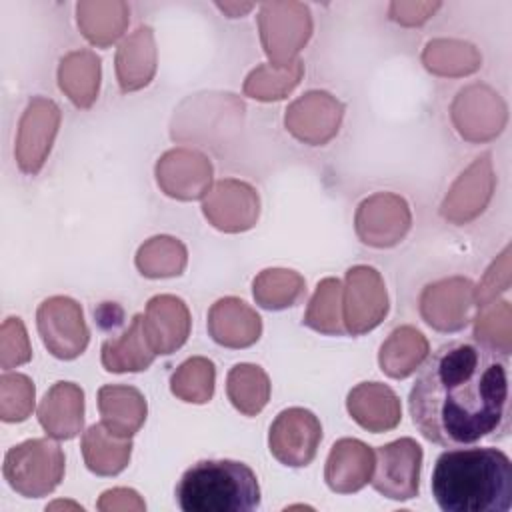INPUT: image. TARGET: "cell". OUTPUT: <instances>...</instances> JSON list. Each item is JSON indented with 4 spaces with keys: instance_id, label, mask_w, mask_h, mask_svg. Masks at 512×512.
I'll list each match as a JSON object with an SVG mask.
<instances>
[{
    "instance_id": "cell-42",
    "label": "cell",
    "mask_w": 512,
    "mask_h": 512,
    "mask_svg": "<svg viewBox=\"0 0 512 512\" xmlns=\"http://www.w3.org/2000/svg\"><path fill=\"white\" fill-rule=\"evenodd\" d=\"M98 510L102 512H116V510H136L142 512L146 508L144 500L140 498V494L132 488H112L106 490L96 504Z\"/></svg>"
},
{
    "instance_id": "cell-12",
    "label": "cell",
    "mask_w": 512,
    "mask_h": 512,
    "mask_svg": "<svg viewBox=\"0 0 512 512\" xmlns=\"http://www.w3.org/2000/svg\"><path fill=\"white\" fill-rule=\"evenodd\" d=\"M450 116L464 140L488 142L496 138L506 124V104L490 86L470 84L456 94Z\"/></svg>"
},
{
    "instance_id": "cell-18",
    "label": "cell",
    "mask_w": 512,
    "mask_h": 512,
    "mask_svg": "<svg viewBox=\"0 0 512 512\" xmlns=\"http://www.w3.org/2000/svg\"><path fill=\"white\" fill-rule=\"evenodd\" d=\"M190 326L192 318L186 302L172 294L150 298L142 314V328L156 356H166L182 348L190 336Z\"/></svg>"
},
{
    "instance_id": "cell-9",
    "label": "cell",
    "mask_w": 512,
    "mask_h": 512,
    "mask_svg": "<svg viewBox=\"0 0 512 512\" xmlns=\"http://www.w3.org/2000/svg\"><path fill=\"white\" fill-rule=\"evenodd\" d=\"M422 468V448L414 438H398L376 450L372 486L390 500H410L418 496Z\"/></svg>"
},
{
    "instance_id": "cell-36",
    "label": "cell",
    "mask_w": 512,
    "mask_h": 512,
    "mask_svg": "<svg viewBox=\"0 0 512 512\" xmlns=\"http://www.w3.org/2000/svg\"><path fill=\"white\" fill-rule=\"evenodd\" d=\"M304 74V64L302 60H294L288 66L276 68L272 64H260L256 66L244 80V94L262 100V102H272V100H282L286 98L302 80Z\"/></svg>"
},
{
    "instance_id": "cell-32",
    "label": "cell",
    "mask_w": 512,
    "mask_h": 512,
    "mask_svg": "<svg viewBox=\"0 0 512 512\" xmlns=\"http://www.w3.org/2000/svg\"><path fill=\"white\" fill-rule=\"evenodd\" d=\"M306 292V280L288 268H266L252 282V294L258 306L266 310H284L294 306Z\"/></svg>"
},
{
    "instance_id": "cell-43",
    "label": "cell",
    "mask_w": 512,
    "mask_h": 512,
    "mask_svg": "<svg viewBox=\"0 0 512 512\" xmlns=\"http://www.w3.org/2000/svg\"><path fill=\"white\" fill-rule=\"evenodd\" d=\"M222 12H226L230 18H238V16H244L246 12H250L254 8V4L250 2H218L216 4Z\"/></svg>"
},
{
    "instance_id": "cell-35",
    "label": "cell",
    "mask_w": 512,
    "mask_h": 512,
    "mask_svg": "<svg viewBox=\"0 0 512 512\" xmlns=\"http://www.w3.org/2000/svg\"><path fill=\"white\" fill-rule=\"evenodd\" d=\"M474 338L480 346L508 358L512 352V308L508 300H490L478 306L474 318Z\"/></svg>"
},
{
    "instance_id": "cell-1",
    "label": "cell",
    "mask_w": 512,
    "mask_h": 512,
    "mask_svg": "<svg viewBox=\"0 0 512 512\" xmlns=\"http://www.w3.org/2000/svg\"><path fill=\"white\" fill-rule=\"evenodd\" d=\"M418 432L440 446H470L508 428L506 358L478 342L454 340L434 350L408 396Z\"/></svg>"
},
{
    "instance_id": "cell-29",
    "label": "cell",
    "mask_w": 512,
    "mask_h": 512,
    "mask_svg": "<svg viewBox=\"0 0 512 512\" xmlns=\"http://www.w3.org/2000/svg\"><path fill=\"white\" fill-rule=\"evenodd\" d=\"M80 448L90 472L96 476H116L130 462L132 440L110 434L102 424H92L82 434Z\"/></svg>"
},
{
    "instance_id": "cell-3",
    "label": "cell",
    "mask_w": 512,
    "mask_h": 512,
    "mask_svg": "<svg viewBox=\"0 0 512 512\" xmlns=\"http://www.w3.org/2000/svg\"><path fill=\"white\" fill-rule=\"evenodd\" d=\"M184 512H250L260 506L254 470L238 460H200L176 484Z\"/></svg>"
},
{
    "instance_id": "cell-2",
    "label": "cell",
    "mask_w": 512,
    "mask_h": 512,
    "mask_svg": "<svg viewBox=\"0 0 512 512\" xmlns=\"http://www.w3.org/2000/svg\"><path fill=\"white\" fill-rule=\"evenodd\" d=\"M432 496L442 512H506L512 506V462L490 446H458L438 456Z\"/></svg>"
},
{
    "instance_id": "cell-16",
    "label": "cell",
    "mask_w": 512,
    "mask_h": 512,
    "mask_svg": "<svg viewBox=\"0 0 512 512\" xmlns=\"http://www.w3.org/2000/svg\"><path fill=\"white\" fill-rule=\"evenodd\" d=\"M490 158L492 156L484 152L456 178L440 206L442 218L460 226L472 222L486 210L496 186Z\"/></svg>"
},
{
    "instance_id": "cell-14",
    "label": "cell",
    "mask_w": 512,
    "mask_h": 512,
    "mask_svg": "<svg viewBox=\"0 0 512 512\" xmlns=\"http://www.w3.org/2000/svg\"><path fill=\"white\" fill-rule=\"evenodd\" d=\"M202 212L214 228L236 234L256 224L260 198L248 182L224 178L214 182L202 198Z\"/></svg>"
},
{
    "instance_id": "cell-15",
    "label": "cell",
    "mask_w": 512,
    "mask_h": 512,
    "mask_svg": "<svg viewBox=\"0 0 512 512\" xmlns=\"http://www.w3.org/2000/svg\"><path fill=\"white\" fill-rule=\"evenodd\" d=\"M474 284L452 276L428 284L420 294V314L438 332H458L472 320Z\"/></svg>"
},
{
    "instance_id": "cell-41",
    "label": "cell",
    "mask_w": 512,
    "mask_h": 512,
    "mask_svg": "<svg viewBox=\"0 0 512 512\" xmlns=\"http://www.w3.org/2000/svg\"><path fill=\"white\" fill-rule=\"evenodd\" d=\"M438 8H440V2H392L388 12H390V18L402 26H420Z\"/></svg>"
},
{
    "instance_id": "cell-34",
    "label": "cell",
    "mask_w": 512,
    "mask_h": 512,
    "mask_svg": "<svg viewBox=\"0 0 512 512\" xmlns=\"http://www.w3.org/2000/svg\"><path fill=\"white\" fill-rule=\"evenodd\" d=\"M302 324L326 336L346 334L342 320V284L338 278H324L318 282Z\"/></svg>"
},
{
    "instance_id": "cell-26",
    "label": "cell",
    "mask_w": 512,
    "mask_h": 512,
    "mask_svg": "<svg viewBox=\"0 0 512 512\" xmlns=\"http://www.w3.org/2000/svg\"><path fill=\"white\" fill-rule=\"evenodd\" d=\"M430 354L426 336L414 326H400L390 332L378 352L380 370L396 380L414 374Z\"/></svg>"
},
{
    "instance_id": "cell-31",
    "label": "cell",
    "mask_w": 512,
    "mask_h": 512,
    "mask_svg": "<svg viewBox=\"0 0 512 512\" xmlns=\"http://www.w3.org/2000/svg\"><path fill=\"white\" fill-rule=\"evenodd\" d=\"M226 394L244 416H256L270 400V378L258 364H236L226 376Z\"/></svg>"
},
{
    "instance_id": "cell-24",
    "label": "cell",
    "mask_w": 512,
    "mask_h": 512,
    "mask_svg": "<svg viewBox=\"0 0 512 512\" xmlns=\"http://www.w3.org/2000/svg\"><path fill=\"white\" fill-rule=\"evenodd\" d=\"M156 72V44L150 26L136 28L116 50V78L120 90L134 92L150 84Z\"/></svg>"
},
{
    "instance_id": "cell-30",
    "label": "cell",
    "mask_w": 512,
    "mask_h": 512,
    "mask_svg": "<svg viewBox=\"0 0 512 512\" xmlns=\"http://www.w3.org/2000/svg\"><path fill=\"white\" fill-rule=\"evenodd\" d=\"M426 70L438 76H468L482 66V56L470 42L454 38L430 40L422 52Z\"/></svg>"
},
{
    "instance_id": "cell-40",
    "label": "cell",
    "mask_w": 512,
    "mask_h": 512,
    "mask_svg": "<svg viewBox=\"0 0 512 512\" xmlns=\"http://www.w3.org/2000/svg\"><path fill=\"white\" fill-rule=\"evenodd\" d=\"M510 286V246H506L498 258L484 272L478 286H474V302L476 306H484L490 300H496L498 294L508 290Z\"/></svg>"
},
{
    "instance_id": "cell-5",
    "label": "cell",
    "mask_w": 512,
    "mask_h": 512,
    "mask_svg": "<svg viewBox=\"0 0 512 512\" xmlns=\"http://www.w3.org/2000/svg\"><path fill=\"white\" fill-rule=\"evenodd\" d=\"M260 42L268 64L282 68L292 64L296 54L312 36V14L302 2H264L258 10Z\"/></svg>"
},
{
    "instance_id": "cell-13",
    "label": "cell",
    "mask_w": 512,
    "mask_h": 512,
    "mask_svg": "<svg viewBox=\"0 0 512 512\" xmlns=\"http://www.w3.org/2000/svg\"><path fill=\"white\" fill-rule=\"evenodd\" d=\"M344 116V104L326 90H310L296 98L284 114L286 130L300 142L322 146L330 142Z\"/></svg>"
},
{
    "instance_id": "cell-23",
    "label": "cell",
    "mask_w": 512,
    "mask_h": 512,
    "mask_svg": "<svg viewBox=\"0 0 512 512\" xmlns=\"http://www.w3.org/2000/svg\"><path fill=\"white\" fill-rule=\"evenodd\" d=\"M102 426L120 438H132L146 422L148 406L142 392L126 384H106L98 390Z\"/></svg>"
},
{
    "instance_id": "cell-21",
    "label": "cell",
    "mask_w": 512,
    "mask_h": 512,
    "mask_svg": "<svg viewBox=\"0 0 512 512\" xmlns=\"http://www.w3.org/2000/svg\"><path fill=\"white\" fill-rule=\"evenodd\" d=\"M346 408L352 420L368 432L394 430L402 420V406L396 392L380 382H360L348 392Z\"/></svg>"
},
{
    "instance_id": "cell-38",
    "label": "cell",
    "mask_w": 512,
    "mask_h": 512,
    "mask_svg": "<svg viewBox=\"0 0 512 512\" xmlns=\"http://www.w3.org/2000/svg\"><path fill=\"white\" fill-rule=\"evenodd\" d=\"M34 384L26 374L4 372L0 376V418L22 422L34 410Z\"/></svg>"
},
{
    "instance_id": "cell-10",
    "label": "cell",
    "mask_w": 512,
    "mask_h": 512,
    "mask_svg": "<svg viewBox=\"0 0 512 512\" xmlns=\"http://www.w3.org/2000/svg\"><path fill=\"white\" fill-rule=\"evenodd\" d=\"M60 108L54 100L34 96L18 124V136L14 146L16 164L24 174H38L52 150L54 138L60 128Z\"/></svg>"
},
{
    "instance_id": "cell-39",
    "label": "cell",
    "mask_w": 512,
    "mask_h": 512,
    "mask_svg": "<svg viewBox=\"0 0 512 512\" xmlns=\"http://www.w3.org/2000/svg\"><path fill=\"white\" fill-rule=\"evenodd\" d=\"M32 358V348L24 322L18 316H10L0 328V366L4 370L26 364Z\"/></svg>"
},
{
    "instance_id": "cell-20",
    "label": "cell",
    "mask_w": 512,
    "mask_h": 512,
    "mask_svg": "<svg viewBox=\"0 0 512 512\" xmlns=\"http://www.w3.org/2000/svg\"><path fill=\"white\" fill-rule=\"evenodd\" d=\"M208 334L224 348H248L262 334V318L244 300L226 296L208 310Z\"/></svg>"
},
{
    "instance_id": "cell-6",
    "label": "cell",
    "mask_w": 512,
    "mask_h": 512,
    "mask_svg": "<svg viewBox=\"0 0 512 512\" xmlns=\"http://www.w3.org/2000/svg\"><path fill=\"white\" fill-rule=\"evenodd\" d=\"M388 314V292L380 272L372 266H352L342 286V320L346 334L362 336Z\"/></svg>"
},
{
    "instance_id": "cell-19",
    "label": "cell",
    "mask_w": 512,
    "mask_h": 512,
    "mask_svg": "<svg viewBox=\"0 0 512 512\" xmlns=\"http://www.w3.org/2000/svg\"><path fill=\"white\" fill-rule=\"evenodd\" d=\"M374 462L376 454L368 444L356 438H340L332 444L326 458L324 480L332 492H358L370 482Z\"/></svg>"
},
{
    "instance_id": "cell-33",
    "label": "cell",
    "mask_w": 512,
    "mask_h": 512,
    "mask_svg": "<svg viewBox=\"0 0 512 512\" xmlns=\"http://www.w3.org/2000/svg\"><path fill=\"white\" fill-rule=\"evenodd\" d=\"M186 246L174 236H154L136 252V268L146 278L180 276L186 268Z\"/></svg>"
},
{
    "instance_id": "cell-8",
    "label": "cell",
    "mask_w": 512,
    "mask_h": 512,
    "mask_svg": "<svg viewBox=\"0 0 512 512\" xmlns=\"http://www.w3.org/2000/svg\"><path fill=\"white\" fill-rule=\"evenodd\" d=\"M322 424L314 412L306 408L282 410L268 432L270 454L284 466L302 468L308 466L320 446Z\"/></svg>"
},
{
    "instance_id": "cell-25",
    "label": "cell",
    "mask_w": 512,
    "mask_h": 512,
    "mask_svg": "<svg viewBox=\"0 0 512 512\" xmlns=\"http://www.w3.org/2000/svg\"><path fill=\"white\" fill-rule=\"evenodd\" d=\"M128 16L130 8L122 0H82L76 4L78 28L98 48H108L124 34Z\"/></svg>"
},
{
    "instance_id": "cell-27",
    "label": "cell",
    "mask_w": 512,
    "mask_h": 512,
    "mask_svg": "<svg viewBox=\"0 0 512 512\" xmlns=\"http://www.w3.org/2000/svg\"><path fill=\"white\" fill-rule=\"evenodd\" d=\"M100 358H102V366L108 372H116V374L140 372L154 362L156 352L150 348L146 340V334L142 328V314H136L130 326L118 338L104 340Z\"/></svg>"
},
{
    "instance_id": "cell-17",
    "label": "cell",
    "mask_w": 512,
    "mask_h": 512,
    "mask_svg": "<svg viewBox=\"0 0 512 512\" xmlns=\"http://www.w3.org/2000/svg\"><path fill=\"white\" fill-rule=\"evenodd\" d=\"M156 182L160 190L176 200L204 198L212 184L210 160L190 148L164 152L156 162Z\"/></svg>"
},
{
    "instance_id": "cell-4",
    "label": "cell",
    "mask_w": 512,
    "mask_h": 512,
    "mask_svg": "<svg viewBox=\"0 0 512 512\" xmlns=\"http://www.w3.org/2000/svg\"><path fill=\"white\" fill-rule=\"evenodd\" d=\"M64 466V452L56 442L32 438L6 452L2 474L20 496L42 498L62 482Z\"/></svg>"
},
{
    "instance_id": "cell-28",
    "label": "cell",
    "mask_w": 512,
    "mask_h": 512,
    "mask_svg": "<svg viewBox=\"0 0 512 512\" xmlns=\"http://www.w3.org/2000/svg\"><path fill=\"white\" fill-rule=\"evenodd\" d=\"M58 86L78 108H90L100 90V58L92 50L68 52L58 66Z\"/></svg>"
},
{
    "instance_id": "cell-11",
    "label": "cell",
    "mask_w": 512,
    "mask_h": 512,
    "mask_svg": "<svg viewBox=\"0 0 512 512\" xmlns=\"http://www.w3.org/2000/svg\"><path fill=\"white\" fill-rule=\"evenodd\" d=\"M412 214L408 202L392 192H378L360 202L354 228L358 238L372 248H392L408 234Z\"/></svg>"
},
{
    "instance_id": "cell-7",
    "label": "cell",
    "mask_w": 512,
    "mask_h": 512,
    "mask_svg": "<svg viewBox=\"0 0 512 512\" xmlns=\"http://www.w3.org/2000/svg\"><path fill=\"white\" fill-rule=\"evenodd\" d=\"M36 326L48 352L60 360L78 358L90 340L82 306L68 296L46 298L36 310Z\"/></svg>"
},
{
    "instance_id": "cell-37",
    "label": "cell",
    "mask_w": 512,
    "mask_h": 512,
    "mask_svg": "<svg viewBox=\"0 0 512 512\" xmlns=\"http://www.w3.org/2000/svg\"><path fill=\"white\" fill-rule=\"evenodd\" d=\"M216 368L204 356L184 360L170 378V390L176 398L190 404H206L214 396Z\"/></svg>"
},
{
    "instance_id": "cell-22",
    "label": "cell",
    "mask_w": 512,
    "mask_h": 512,
    "mask_svg": "<svg viewBox=\"0 0 512 512\" xmlns=\"http://www.w3.org/2000/svg\"><path fill=\"white\" fill-rule=\"evenodd\" d=\"M38 422L50 438L70 440L84 426V392L74 382H56L38 404Z\"/></svg>"
}]
</instances>
